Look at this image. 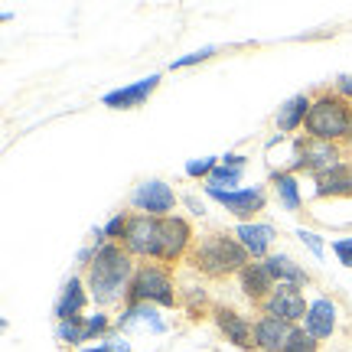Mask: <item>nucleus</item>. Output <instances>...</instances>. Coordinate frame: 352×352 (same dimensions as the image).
Masks as SVG:
<instances>
[{"label": "nucleus", "instance_id": "nucleus-25", "mask_svg": "<svg viewBox=\"0 0 352 352\" xmlns=\"http://www.w3.org/2000/svg\"><path fill=\"white\" fill-rule=\"evenodd\" d=\"M320 346H323V342L314 340V336H310L303 327H294L290 342H287V349H284V352H320Z\"/></svg>", "mask_w": 352, "mask_h": 352}, {"label": "nucleus", "instance_id": "nucleus-26", "mask_svg": "<svg viewBox=\"0 0 352 352\" xmlns=\"http://www.w3.org/2000/svg\"><path fill=\"white\" fill-rule=\"evenodd\" d=\"M222 164L219 157H202V160H189L186 166V176H192V179H209L212 176V170Z\"/></svg>", "mask_w": 352, "mask_h": 352}, {"label": "nucleus", "instance_id": "nucleus-34", "mask_svg": "<svg viewBox=\"0 0 352 352\" xmlns=\"http://www.w3.org/2000/svg\"><path fill=\"white\" fill-rule=\"evenodd\" d=\"M186 206L192 209V215H206V206H202V202H196V196H186Z\"/></svg>", "mask_w": 352, "mask_h": 352}, {"label": "nucleus", "instance_id": "nucleus-30", "mask_svg": "<svg viewBox=\"0 0 352 352\" xmlns=\"http://www.w3.org/2000/svg\"><path fill=\"white\" fill-rule=\"evenodd\" d=\"M333 252H336L342 267H352V239H336L333 241Z\"/></svg>", "mask_w": 352, "mask_h": 352}, {"label": "nucleus", "instance_id": "nucleus-6", "mask_svg": "<svg viewBox=\"0 0 352 352\" xmlns=\"http://www.w3.org/2000/svg\"><path fill=\"white\" fill-rule=\"evenodd\" d=\"M342 144H327V140H310V138H300L297 140V157L290 160V173H310L316 176L329 173V170H336L342 164Z\"/></svg>", "mask_w": 352, "mask_h": 352}, {"label": "nucleus", "instance_id": "nucleus-18", "mask_svg": "<svg viewBox=\"0 0 352 352\" xmlns=\"http://www.w3.org/2000/svg\"><path fill=\"white\" fill-rule=\"evenodd\" d=\"M316 199H352V164H340L336 170L314 179Z\"/></svg>", "mask_w": 352, "mask_h": 352}, {"label": "nucleus", "instance_id": "nucleus-1", "mask_svg": "<svg viewBox=\"0 0 352 352\" xmlns=\"http://www.w3.org/2000/svg\"><path fill=\"white\" fill-rule=\"evenodd\" d=\"M134 274H138L134 258L118 241H104L95 252V258H91V264L85 267L82 277H85L88 297L98 307H121V303H127Z\"/></svg>", "mask_w": 352, "mask_h": 352}, {"label": "nucleus", "instance_id": "nucleus-24", "mask_svg": "<svg viewBox=\"0 0 352 352\" xmlns=\"http://www.w3.org/2000/svg\"><path fill=\"white\" fill-rule=\"evenodd\" d=\"M111 316L104 314V310H98V314L85 316V333H88V342L91 340H108L111 336Z\"/></svg>", "mask_w": 352, "mask_h": 352}, {"label": "nucleus", "instance_id": "nucleus-22", "mask_svg": "<svg viewBox=\"0 0 352 352\" xmlns=\"http://www.w3.org/2000/svg\"><path fill=\"white\" fill-rule=\"evenodd\" d=\"M56 340L63 342V346H82V342H88L85 316L82 320H69V323H56Z\"/></svg>", "mask_w": 352, "mask_h": 352}, {"label": "nucleus", "instance_id": "nucleus-27", "mask_svg": "<svg viewBox=\"0 0 352 352\" xmlns=\"http://www.w3.org/2000/svg\"><path fill=\"white\" fill-rule=\"evenodd\" d=\"M127 219H131L127 212L111 215V222H108V226L101 228V232H104V241H121V239H124V232H127Z\"/></svg>", "mask_w": 352, "mask_h": 352}, {"label": "nucleus", "instance_id": "nucleus-33", "mask_svg": "<svg viewBox=\"0 0 352 352\" xmlns=\"http://www.w3.org/2000/svg\"><path fill=\"white\" fill-rule=\"evenodd\" d=\"M245 160H248V157H241V153H226V157H222V164H228V166H241V170H245Z\"/></svg>", "mask_w": 352, "mask_h": 352}, {"label": "nucleus", "instance_id": "nucleus-7", "mask_svg": "<svg viewBox=\"0 0 352 352\" xmlns=\"http://www.w3.org/2000/svg\"><path fill=\"white\" fill-rule=\"evenodd\" d=\"M206 189V196L215 199L219 206H226V212H232L239 222H254V215L264 212L267 206V189L264 186H245V189Z\"/></svg>", "mask_w": 352, "mask_h": 352}, {"label": "nucleus", "instance_id": "nucleus-20", "mask_svg": "<svg viewBox=\"0 0 352 352\" xmlns=\"http://www.w3.org/2000/svg\"><path fill=\"white\" fill-rule=\"evenodd\" d=\"M264 264H267V271H271V277H274L277 284H297V287L310 284V274L294 258H287V254H267Z\"/></svg>", "mask_w": 352, "mask_h": 352}, {"label": "nucleus", "instance_id": "nucleus-12", "mask_svg": "<svg viewBox=\"0 0 352 352\" xmlns=\"http://www.w3.org/2000/svg\"><path fill=\"white\" fill-rule=\"evenodd\" d=\"M303 329L320 342L333 340L336 329H340V303H336V297H316V300L310 303V310H307Z\"/></svg>", "mask_w": 352, "mask_h": 352}, {"label": "nucleus", "instance_id": "nucleus-3", "mask_svg": "<svg viewBox=\"0 0 352 352\" xmlns=\"http://www.w3.org/2000/svg\"><path fill=\"white\" fill-rule=\"evenodd\" d=\"M352 131V101L336 95L333 88H320L314 95L310 114L303 134L310 140H327V144H346Z\"/></svg>", "mask_w": 352, "mask_h": 352}, {"label": "nucleus", "instance_id": "nucleus-32", "mask_svg": "<svg viewBox=\"0 0 352 352\" xmlns=\"http://www.w3.org/2000/svg\"><path fill=\"white\" fill-rule=\"evenodd\" d=\"M108 346H111V352H131V342L124 340V336H108Z\"/></svg>", "mask_w": 352, "mask_h": 352}, {"label": "nucleus", "instance_id": "nucleus-15", "mask_svg": "<svg viewBox=\"0 0 352 352\" xmlns=\"http://www.w3.org/2000/svg\"><path fill=\"white\" fill-rule=\"evenodd\" d=\"M294 327L277 320V316H264L258 314L254 320V352H284L290 342Z\"/></svg>", "mask_w": 352, "mask_h": 352}, {"label": "nucleus", "instance_id": "nucleus-9", "mask_svg": "<svg viewBox=\"0 0 352 352\" xmlns=\"http://www.w3.org/2000/svg\"><path fill=\"white\" fill-rule=\"evenodd\" d=\"M157 226L160 219H151V215H131L127 219V232L124 239L118 241L134 261H153L157 254Z\"/></svg>", "mask_w": 352, "mask_h": 352}, {"label": "nucleus", "instance_id": "nucleus-2", "mask_svg": "<svg viewBox=\"0 0 352 352\" xmlns=\"http://www.w3.org/2000/svg\"><path fill=\"white\" fill-rule=\"evenodd\" d=\"M189 264H192V271H199L209 280H226V277H239L252 264V258H248V252L241 248V241L235 235H228V232H206L192 245Z\"/></svg>", "mask_w": 352, "mask_h": 352}, {"label": "nucleus", "instance_id": "nucleus-29", "mask_svg": "<svg viewBox=\"0 0 352 352\" xmlns=\"http://www.w3.org/2000/svg\"><path fill=\"white\" fill-rule=\"evenodd\" d=\"M297 239L316 254V258H323V239L316 235V232H307V228H297Z\"/></svg>", "mask_w": 352, "mask_h": 352}, {"label": "nucleus", "instance_id": "nucleus-28", "mask_svg": "<svg viewBox=\"0 0 352 352\" xmlns=\"http://www.w3.org/2000/svg\"><path fill=\"white\" fill-rule=\"evenodd\" d=\"M215 52H219V46H206V50L199 52H189V56H183V59H176L170 69H186V65H196V63H206V59H212Z\"/></svg>", "mask_w": 352, "mask_h": 352}, {"label": "nucleus", "instance_id": "nucleus-11", "mask_svg": "<svg viewBox=\"0 0 352 352\" xmlns=\"http://www.w3.org/2000/svg\"><path fill=\"white\" fill-rule=\"evenodd\" d=\"M209 316H212L215 329H219L232 346H239L241 352H254V320H248L245 314H239L235 307H226V303L212 307Z\"/></svg>", "mask_w": 352, "mask_h": 352}, {"label": "nucleus", "instance_id": "nucleus-19", "mask_svg": "<svg viewBox=\"0 0 352 352\" xmlns=\"http://www.w3.org/2000/svg\"><path fill=\"white\" fill-rule=\"evenodd\" d=\"M310 104H314V95H294L287 98L274 114V127L280 134H297L307 124V114H310Z\"/></svg>", "mask_w": 352, "mask_h": 352}, {"label": "nucleus", "instance_id": "nucleus-23", "mask_svg": "<svg viewBox=\"0 0 352 352\" xmlns=\"http://www.w3.org/2000/svg\"><path fill=\"white\" fill-rule=\"evenodd\" d=\"M239 179H241V166H228V164H219L212 170V176L206 179V186L209 189H232V186H239Z\"/></svg>", "mask_w": 352, "mask_h": 352}, {"label": "nucleus", "instance_id": "nucleus-14", "mask_svg": "<svg viewBox=\"0 0 352 352\" xmlns=\"http://www.w3.org/2000/svg\"><path fill=\"white\" fill-rule=\"evenodd\" d=\"M232 235L241 241V248L248 252L252 261H264L267 252H271V245H274V239H277V228L267 226V222H239Z\"/></svg>", "mask_w": 352, "mask_h": 352}, {"label": "nucleus", "instance_id": "nucleus-31", "mask_svg": "<svg viewBox=\"0 0 352 352\" xmlns=\"http://www.w3.org/2000/svg\"><path fill=\"white\" fill-rule=\"evenodd\" d=\"M336 95H342V98H349L352 101V76H340L336 78V85H329Z\"/></svg>", "mask_w": 352, "mask_h": 352}, {"label": "nucleus", "instance_id": "nucleus-8", "mask_svg": "<svg viewBox=\"0 0 352 352\" xmlns=\"http://www.w3.org/2000/svg\"><path fill=\"white\" fill-rule=\"evenodd\" d=\"M307 310H310V303L303 297V287H297V284H277L274 294L258 307V314L277 316V320H284L290 327H303Z\"/></svg>", "mask_w": 352, "mask_h": 352}, {"label": "nucleus", "instance_id": "nucleus-21", "mask_svg": "<svg viewBox=\"0 0 352 352\" xmlns=\"http://www.w3.org/2000/svg\"><path fill=\"white\" fill-rule=\"evenodd\" d=\"M271 189L277 192V199H280V206H284L287 212H300L303 209L300 183H297V176L290 173V170H274V173H271Z\"/></svg>", "mask_w": 352, "mask_h": 352}, {"label": "nucleus", "instance_id": "nucleus-4", "mask_svg": "<svg viewBox=\"0 0 352 352\" xmlns=\"http://www.w3.org/2000/svg\"><path fill=\"white\" fill-rule=\"evenodd\" d=\"M127 303H151V307H179L183 297L176 290L173 280V267L157 261H144L138 264V274L131 280V294H127Z\"/></svg>", "mask_w": 352, "mask_h": 352}, {"label": "nucleus", "instance_id": "nucleus-10", "mask_svg": "<svg viewBox=\"0 0 352 352\" xmlns=\"http://www.w3.org/2000/svg\"><path fill=\"white\" fill-rule=\"evenodd\" d=\"M131 206L140 215H151V219H166L176 209V192L173 186H166L164 179H144L134 192H131Z\"/></svg>", "mask_w": 352, "mask_h": 352}, {"label": "nucleus", "instance_id": "nucleus-35", "mask_svg": "<svg viewBox=\"0 0 352 352\" xmlns=\"http://www.w3.org/2000/svg\"><path fill=\"white\" fill-rule=\"evenodd\" d=\"M82 352H111V346H108V342H101V346H88V349H82Z\"/></svg>", "mask_w": 352, "mask_h": 352}, {"label": "nucleus", "instance_id": "nucleus-16", "mask_svg": "<svg viewBox=\"0 0 352 352\" xmlns=\"http://www.w3.org/2000/svg\"><path fill=\"white\" fill-rule=\"evenodd\" d=\"M157 88H160V76H147V78H140V82H134V85L108 91V95L101 98V104H104V108H118V111H134V108H140L144 101L151 98Z\"/></svg>", "mask_w": 352, "mask_h": 352}, {"label": "nucleus", "instance_id": "nucleus-13", "mask_svg": "<svg viewBox=\"0 0 352 352\" xmlns=\"http://www.w3.org/2000/svg\"><path fill=\"white\" fill-rule=\"evenodd\" d=\"M88 287H85V277L82 274H72L69 280L63 284V290H59V300H56V323H69V320H82V314H85L88 307Z\"/></svg>", "mask_w": 352, "mask_h": 352}, {"label": "nucleus", "instance_id": "nucleus-17", "mask_svg": "<svg viewBox=\"0 0 352 352\" xmlns=\"http://www.w3.org/2000/svg\"><path fill=\"white\" fill-rule=\"evenodd\" d=\"M239 287H241V294L252 300V307H261V303L277 290V280L271 277V271H267L264 261H252L239 274Z\"/></svg>", "mask_w": 352, "mask_h": 352}, {"label": "nucleus", "instance_id": "nucleus-5", "mask_svg": "<svg viewBox=\"0 0 352 352\" xmlns=\"http://www.w3.org/2000/svg\"><path fill=\"white\" fill-rule=\"evenodd\" d=\"M192 245H196V232L189 226V219L166 215V219H160V226H157V254H153V261L166 264V267H173L179 261H189Z\"/></svg>", "mask_w": 352, "mask_h": 352}]
</instances>
